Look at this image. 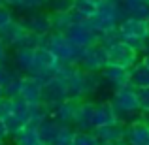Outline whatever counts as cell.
<instances>
[{"label":"cell","instance_id":"obj_39","mask_svg":"<svg viewBox=\"0 0 149 145\" xmlns=\"http://www.w3.org/2000/svg\"><path fill=\"white\" fill-rule=\"evenodd\" d=\"M93 4H96V6H98V4H102V2H108V0H91Z\"/></svg>","mask_w":149,"mask_h":145},{"label":"cell","instance_id":"obj_44","mask_svg":"<svg viewBox=\"0 0 149 145\" xmlns=\"http://www.w3.org/2000/svg\"><path fill=\"white\" fill-rule=\"evenodd\" d=\"M89 2H91V0H89Z\"/></svg>","mask_w":149,"mask_h":145},{"label":"cell","instance_id":"obj_17","mask_svg":"<svg viewBox=\"0 0 149 145\" xmlns=\"http://www.w3.org/2000/svg\"><path fill=\"white\" fill-rule=\"evenodd\" d=\"M23 100H26L30 105L42 104V85L36 79H32L30 76H23V87H21V94Z\"/></svg>","mask_w":149,"mask_h":145},{"label":"cell","instance_id":"obj_8","mask_svg":"<svg viewBox=\"0 0 149 145\" xmlns=\"http://www.w3.org/2000/svg\"><path fill=\"white\" fill-rule=\"evenodd\" d=\"M117 30H119V40H123V38L146 40L149 36V23L143 21V19H136V17H125L117 25Z\"/></svg>","mask_w":149,"mask_h":145},{"label":"cell","instance_id":"obj_35","mask_svg":"<svg viewBox=\"0 0 149 145\" xmlns=\"http://www.w3.org/2000/svg\"><path fill=\"white\" fill-rule=\"evenodd\" d=\"M8 128H6V123H4L2 119H0V142H6V138H8Z\"/></svg>","mask_w":149,"mask_h":145},{"label":"cell","instance_id":"obj_40","mask_svg":"<svg viewBox=\"0 0 149 145\" xmlns=\"http://www.w3.org/2000/svg\"><path fill=\"white\" fill-rule=\"evenodd\" d=\"M8 2L10 0H0V6H8Z\"/></svg>","mask_w":149,"mask_h":145},{"label":"cell","instance_id":"obj_25","mask_svg":"<svg viewBox=\"0 0 149 145\" xmlns=\"http://www.w3.org/2000/svg\"><path fill=\"white\" fill-rule=\"evenodd\" d=\"M72 145H102L95 130H76L72 139Z\"/></svg>","mask_w":149,"mask_h":145},{"label":"cell","instance_id":"obj_11","mask_svg":"<svg viewBox=\"0 0 149 145\" xmlns=\"http://www.w3.org/2000/svg\"><path fill=\"white\" fill-rule=\"evenodd\" d=\"M125 142L128 145H149V124L142 121L128 123L125 128Z\"/></svg>","mask_w":149,"mask_h":145},{"label":"cell","instance_id":"obj_24","mask_svg":"<svg viewBox=\"0 0 149 145\" xmlns=\"http://www.w3.org/2000/svg\"><path fill=\"white\" fill-rule=\"evenodd\" d=\"M51 23H53V32H66L76 21L72 11H68V13H51Z\"/></svg>","mask_w":149,"mask_h":145},{"label":"cell","instance_id":"obj_29","mask_svg":"<svg viewBox=\"0 0 149 145\" xmlns=\"http://www.w3.org/2000/svg\"><path fill=\"white\" fill-rule=\"evenodd\" d=\"M47 4L51 6V11H53V13H68V11L74 10L76 0H51Z\"/></svg>","mask_w":149,"mask_h":145},{"label":"cell","instance_id":"obj_41","mask_svg":"<svg viewBox=\"0 0 149 145\" xmlns=\"http://www.w3.org/2000/svg\"><path fill=\"white\" fill-rule=\"evenodd\" d=\"M4 96V91H2V89H0V98H2Z\"/></svg>","mask_w":149,"mask_h":145},{"label":"cell","instance_id":"obj_6","mask_svg":"<svg viewBox=\"0 0 149 145\" xmlns=\"http://www.w3.org/2000/svg\"><path fill=\"white\" fill-rule=\"evenodd\" d=\"M64 100H68V89H66L64 79L55 76L49 83H45L42 87V104L47 105L49 111H53L58 104H62Z\"/></svg>","mask_w":149,"mask_h":145},{"label":"cell","instance_id":"obj_14","mask_svg":"<svg viewBox=\"0 0 149 145\" xmlns=\"http://www.w3.org/2000/svg\"><path fill=\"white\" fill-rule=\"evenodd\" d=\"M117 111L113 109L111 102H98L95 105V117H93V128H100L106 124H113L117 123Z\"/></svg>","mask_w":149,"mask_h":145},{"label":"cell","instance_id":"obj_32","mask_svg":"<svg viewBox=\"0 0 149 145\" xmlns=\"http://www.w3.org/2000/svg\"><path fill=\"white\" fill-rule=\"evenodd\" d=\"M11 113H13V100L8 96H2L0 98V119H8Z\"/></svg>","mask_w":149,"mask_h":145},{"label":"cell","instance_id":"obj_10","mask_svg":"<svg viewBox=\"0 0 149 145\" xmlns=\"http://www.w3.org/2000/svg\"><path fill=\"white\" fill-rule=\"evenodd\" d=\"M95 102L91 100H79V105H77V111H76V119H74L72 126L76 130H95L93 128V117H95Z\"/></svg>","mask_w":149,"mask_h":145},{"label":"cell","instance_id":"obj_37","mask_svg":"<svg viewBox=\"0 0 149 145\" xmlns=\"http://www.w3.org/2000/svg\"><path fill=\"white\" fill-rule=\"evenodd\" d=\"M104 145H128L125 139H119V142H111V143H104Z\"/></svg>","mask_w":149,"mask_h":145},{"label":"cell","instance_id":"obj_27","mask_svg":"<svg viewBox=\"0 0 149 145\" xmlns=\"http://www.w3.org/2000/svg\"><path fill=\"white\" fill-rule=\"evenodd\" d=\"M38 47H42V36L34 32H26L15 49H38Z\"/></svg>","mask_w":149,"mask_h":145},{"label":"cell","instance_id":"obj_4","mask_svg":"<svg viewBox=\"0 0 149 145\" xmlns=\"http://www.w3.org/2000/svg\"><path fill=\"white\" fill-rule=\"evenodd\" d=\"M108 51V64H113V66H123V68H128L130 70L136 62H140V51H136L134 47H130L128 44L117 40L115 44L108 45L106 47Z\"/></svg>","mask_w":149,"mask_h":145},{"label":"cell","instance_id":"obj_12","mask_svg":"<svg viewBox=\"0 0 149 145\" xmlns=\"http://www.w3.org/2000/svg\"><path fill=\"white\" fill-rule=\"evenodd\" d=\"M29 32L25 26L21 25V21H11L10 25H6L4 28H0V42H2L6 47H17V44L23 40V36Z\"/></svg>","mask_w":149,"mask_h":145},{"label":"cell","instance_id":"obj_7","mask_svg":"<svg viewBox=\"0 0 149 145\" xmlns=\"http://www.w3.org/2000/svg\"><path fill=\"white\" fill-rule=\"evenodd\" d=\"M21 25L25 26L29 32L40 34V36H45V34L53 32V23H51V13H45V11H29L26 15H23Z\"/></svg>","mask_w":149,"mask_h":145},{"label":"cell","instance_id":"obj_15","mask_svg":"<svg viewBox=\"0 0 149 145\" xmlns=\"http://www.w3.org/2000/svg\"><path fill=\"white\" fill-rule=\"evenodd\" d=\"M125 128L127 124L117 121L113 124H106V126H100V128H95V134L98 136L100 143H111V142H119V139H125Z\"/></svg>","mask_w":149,"mask_h":145},{"label":"cell","instance_id":"obj_19","mask_svg":"<svg viewBox=\"0 0 149 145\" xmlns=\"http://www.w3.org/2000/svg\"><path fill=\"white\" fill-rule=\"evenodd\" d=\"M104 83L100 72H85L81 70V87H83V98L96 94L100 89V85Z\"/></svg>","mask_w":149,"mask_h":145},{"label":"cell","instance_id":"obj_31","mask_svg":"<svg viewBox=\"0 0 149 145\" xmlns=\"http://www.w3.org/2000/svg\"><path fill=\"white\" fill-rule=\"evenodd\" d=\"M74 134H76V128H72V124H64L58 134V139H57V145H70L74 139Z\"/></svg>","mask_w":149,"mask_h":145},{"label":"cell","instance_id":"obj_26","mask_svg":"<svg viewBox=\"0 0 149 145\" xmlns=\"http://www.w3.org/2000/svg\"><path fill=\"white\" fill-rule=\"evenodd\" d=\"M44 4H45L44 0H10V2H8V6L15 8V10H19V11H25V13H29V11L40 10Z\"/></svg>","mask_w":149,"mask_h":145},{"label":"cell","instance_id":"obj_2","mask_svg":"<svg viewBox=\"0 0 149 145\" xmlns=\"http://www.w3.org/2000/svg\"><path fill=\"white\" fill-rule=\"evenodd\" d=\"M42 47L49 49L61 62H68V64H77L81 55V49L76 47L62 32H49L42 36Z\"/></svg>","mask_w":149,"mask_h":145},{"label":"cell","instance_id":"obj_18","mask_svg":"<svg viewBox=\"0 0 149 145\" xmlns=\"http://www.w3.org/2000/svg\"><path fill=\"white\" fill-rule=\"evenodd\" d=\"M127 17L143 19L149 23V0H121Z\"/></svg>","mask_w":149,"mask_h":145},{"label":"cell","instance_id":"obj_16","mask_svg":"<svg viewBox=\"0 0 149 145\" xmlns=\"http://www.w3.org/2000/svg\"><path fill=\"white\" fill-rule=\"evenodd\" d=\"M77 105H79V100H64L62 104H58L57 108L51 111V117L58 121L62 124H74V119H76V111H77Z\"/></svg>","mask_w":149,"mask_h":145},{"label":"cell","instance_id":"obj_13","mask_svg":"<svg viewBox=\"0 0 149 145\" xmlns=\"http://www.w3.org/2000/svg\"><path fill=\"white\" fill-rule=\"evenodd\" d=\"M62 126L64 124L58 123L55 117H47L45 121H42L40 126H38V134H40V139L44 145H57V139H58V134H61Z\"/></svg>","mask_w":149,"mask_h":145},{"label":"cell","instance_id":"obj_43","mask_svg":"<svg viewBox=\"0 0 149 145\" xmlns=\"http://www.w3.org/2000/svg\"><path fill=\"white\" fill-rule=\"evenodd\" d=\"M44 2H51V0H44Z\"/></svg>","mask_w":149,"mask_h":145},{"label":"cell","instance_id":"obj_28","mask_svg":"<svg viewBox=\"0 0 149 145\" xmlns=\"http://www.w3.org/2000/svg\"><path fill=\"white\" fill-rule=\"evenodd\" d=\"M4 123H6V128H8V134L10 136H15V134H19V132L23 130V128L26 126L25 124V121H21L19 117H15L13 113H11L8 119H4Z\"/></svg>","mask_w":149,"mask_h":145},{"label":"cell","instance_id":"obj_38","mask_svg":"<svg viewBox=\"0 0 149 145\" xmlns=\"http://www.w3.org/2000/svg\"><path fill=\"white\" fill-rule=\"evenodd\" d=\"M142 62H143V64H146V66H147V68H149V53H147V55H143V58H142Z\"/></svg>","mask_w":149,"mask_h":145},{"label":"cell","instance_id":"obj_1","mask_svg":"<svg viewBox=\"0 0 149 145\" xmlns=\"http://www.w3.org/2000/svg\"><path fill=\"white\" fill-rule=\"evenodd\" d=\"M113 109L117 111V119L121 123H136L143 119V113L140 111V98H138V89L127 85L123 89L113 91V96L109 98Z\"/></svg>","mask_w":149,"mask_h":145},{"label":"cell","instance_id":"obj_5","mask_svg":"<svg viewBox=\"0 0 149 145\" xmlns=\"http://www.w3.org/2000/svg\"><path fill=\"white\" fill-rule=\"evenodd\" d=\"M62 34L79 49H85V47H89V45H93V44L98 42V32L93 30L89 19L87 21H81V23H74V25Z\"/></svg>","mask_w":149,"mask_h":145},{"label":"cell","instance_id":"obj_21","mask_svg":"<svg viewBox=\"0 0 149 145\" xmlns=\"http://www.w3.org/2000/svg\"><path fill=\"white\" fill-rule=\"evenodd\" d=\"M130 85L136 89H146L149 87V68L142 60L136 62L130 68Z\"/></svg>","mask_w":149,"mask_h":145},{"label":"cell","instance_id":"obj_20","mask_svg":"<svg viewBox=\"0 0 149 145\" xmlns=\"http://www.w3.org/2000/svg\"><path fill=\"white\" fill-rule=\"evenodd\" d=\"M34 64V49H15L13 53V66L23 74L29 76Z\"/></svg>","mask_w":149,"mask_h":145},{"label":"cell","instance_id":"obj_36","mask_svg":"<svg viewBox=\"0 0 149 145\" xmlns=\"http://www.w3.org/2000/svg\"><path fill=\"white\" fill-rule=\"evenodd\" d=\"M6 58H8V47L0 42V62H4Z\"/></svg>","mask_w":149,"mask_h":145},{"label":"cell","instance_id":"obj_33","mask_svg":"<svg viewBox=\"0 0 149 145\" xmlns=\"http://www.w3.org/2000/svg\"><path fill=\"white\" fill-rule=\"evenodd\" d=\"M138 98H140V111L149 113V87L138 89Z\"/></svg>","mask_w":149,"mask_h":145},{"label":"cell","instance_id":"obj_9","mask_svg":"<svg viewBox=\"0 0 149 145\" xmlns=\"http://www.w3.org/2000/svg\"><path fill=\"white\" fill-rule=\"evenodd\" d=\"M100 74H102V79H104V83H108L109 87L113 89V91H117V89H123V87H127V85H130V70H128V68L108 64Z\"/></svg>","mask_w":149,"mask_h":145},{"label":"cell","instance_id":"obj_22","mask_svg":"<svg viewBox=\"0 0 149 145\" xmlns=\"http://www.w3.org/2000/svg\"><path fill=\"white\" fill-rule=\"evenodd\" d=\"M95 13H96V4L89 2V0H76L74 10H72V15H74V21L76 23L87 21V19H91Z\"/></svg>","mask_w":149,"mask_h":145},{"label":"cell","instance_id":"obj_42","mask_svg":"<svg viewBox=\"0 0 149 145\" xmlns=\"http://www.w3.org/2000/svg\"><path fill=\"white\" fill-rule=\"evenodd\" d=\"M0 145H6V142H0Z\"/></svg>","mask_w":149,"mask_h":145},{"label":"cell","instance_id":"obj_23","mask_svg":"<svg viewBox=\"0 0 149 145\" xmlns=\"http://www.w3.org/2000/svg\"><path fill=\"white\" fill-rule=\"evenodd\" d=\"M15 145H44L40 139V134H38V128L32 126H25L19 134L13 136Z\"/></svg>","mask_w":149,"mask_h":145},{"label":"cell","instance_id":"obj_45","mask_svg":"<svg viewBox=\"0 0 149 145\" xmlns=\"http://www.w3.org/2000/svg\"><path fill=\"white\" fill-rule=\"evenodd\" d=\"M70 145H72V143H70Z\"/></svg>","mask_w":149,"mask_h":145},{"label":"cell","instance_id":"obj_34","mask_svg":"<svg viewBox=\"0 0 149 145\" xmlns=\"http://www.w3.org/2000/svg\"><path fill=\"white\" fill-rule=\"evenodd\" d=\"M13 21V13L8 6H0V28H4L6 25Z\"/></svg>","mask_w":149,"mask_h":145},{"label":"cell","instance_id":"obj_30","mask_svg":"<svg viewBox=\"0 0 149 145\" xmlns=\"http://www.w3.org/2000/svg\"><path fill=\"white\" fill-rule=\"evenodd\" d=\"M21 87H23V76L21 77H15L11 83H8L6 87L2 89V91H4V96L11 98V100H13V98H17L19 94H21Z\"/></svg>","mask_w":149,"mask_h":145},{"label":"cell","instance_id":"obj_3","mask_svg":"<svg viewBox=\"0 0 149 145\" xmlns=\"http://www.w3.org/2000/svg\"><path fill=\"white\" fill-rule=\"evenodd\" d=\"M77 66L81 70H85V72H102L108 66V51H106V45L96 42V44L81 49Z\"/></svg>","mask_w":149,"mask_h":145}]
</instances>
